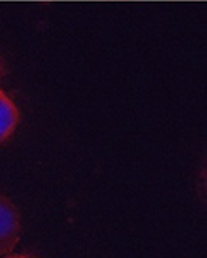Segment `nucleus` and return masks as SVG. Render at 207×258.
<instances>
[{"label": "nucleus", "mask_w": 207, "mask_h": 258, "mask_svg": "<svg viewBox=\"0 0 207 258\" xmlns=\"http://www.w3.org/2000/svg\"><path fill=\"white\" fill-rule=\"evenodd\" d=\"M20 120L18 110L8 95L0 90V143L6 141L17 128Z\"/></svg>", "instance_id": "nucleus-2"}, {"label": "nucleus", "mask_w": 207, "mask_h": 258, "mask_svg": "<svg viewBox=\"0 0 207 258\" xmlns=\"http://www.w3.org/2000/svg\"><path fill=\"white\" fill-rule=\"evenodd\" d=\"M5 258H38L35 257L33 254H14V255H8Z\"/></svg>", "instance_id": "nucleus-3"}, {"label": "nucleus", "mask_w": 207, "mask_h": 258, "mask_svg": "<svg viewBox=\"0 0 207 258\" xmlns=\"http://www.w3.org/2000/svg\"><path fill=\"white\" fill-rule=\"evenodd\" d=\"M0 71H2V68H0Z\"/></svg>", "instance_id": "nucleus-4"}, {"label": "nucleus", "mask_w": 207, "mask_h": 258, "mask_svg": "<svg viewBox=\"0 0 207 258\" xmlns=\"http://www.w3.org/2000/svg\"><path fill=\"white\" fill-rule=\"evenodd\" d=\"M21 233L20 212L17 206L0 195V257L14 251Z\"/></svg>", "instance_id": "nucleus-1"}]
</instances>
